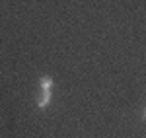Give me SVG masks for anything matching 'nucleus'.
<instances>
[{
    "instance_id": "1",
    "label": "nucleus",
    "mask_w": 146,
    "mask_h": 138,
    "mask_svg": "<svg viewBox=\"0 0 146 138\" xmlns=\"http://www.w3.org/2000/svg\"><path fill=\"white\" fill-rule=\"evenodd\" d=\"M51 97H53V93L49 92V90H39V95H37V107H39V109H45V107H49V103H51Z\"/></svg>"
},
{
    "instance_id": "2",
    "label": "nucleus",
    "mask_w": 146,
    "mask_h": 138,
    "mask_svg": "<svg viewBox=\"0 0 146 138\" xmlns=\"http://www.w3.org/2000/svg\"><path fill=\"white\" fill-rule=\"evenodd\" d=\"M39 88L51 92V90H53V78H51V76H43V78L39 80Z\"/></svg>"
},
{
    "instance_id": "3",
    "label": "nucleus",
    "mask_w": 146,
    "mask_h": 138,
    "mask_svg": "<svg viewBox=\"0 0 146 138\" xmlns=\"http://www.w3.org/2000/svg\"><path fill=\"white\" fill-rule=\"evenodd\" d=\"M144 121H146V109H144Z\"/></svg>"
}]
</instances>
